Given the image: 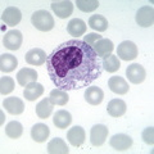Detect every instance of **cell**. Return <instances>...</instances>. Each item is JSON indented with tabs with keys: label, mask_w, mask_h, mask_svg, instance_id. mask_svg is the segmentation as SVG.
I'll return each mask as SVG.
<instances>
[{
	"label": "cell",
	"mask_w": 154,
	"mask_h": 154,
	"mask_svg": "<svg viewBox=\"0 0 154 154\" xmlns=\"http://www.w3.org/2000/svg\"><path fill=\"white\" fill-rule=\"evenodd\" d=\"M46 69L58 89L80 90L102 76L103 60L93 46L80 38H72L58 45L48 55Z\"/></svg>",
	"instance_id": "6da1fadb"
},
{
	"label": "cell",
	"mask_w": 154,
	"mask_h": 154,
	"mask_svg": "<svg viewBox=\"0 0 154 154\" xmlns=\"http://www.w3.org/2000/svg\"><path fill=\"white\" fill-rule=\"evenodd\" d=\"M31 22L32 26H35L38 31L42 32H48L54 27V18L49 12L44 11V9H40L33 13L31 17Z\"/></svg>",
	"instance_id": "7a4b0ae2"
},
{
	"label": "cell",
	"mask_w": 154,
	"mask_h": 154,
	"mask_svg": "<svg viewBox=\"0 0 154 154\" xmlns=\"http://www.w3.org/2000/svg\"><path fill=\"white\" fill-rule=\"evenodd\" d=\"M137 46L132 41L126 40L122 41L117 48V57L121 58L122 60H132L137 57Z\"/></svg>",
	"instance_id": "3957f363"
},
{
	"label": "cell",
	"mask_w": 154,
	"mask_h": 154,
	"mask_svg": "<svg viewBox=\"0 0 154 154\" xmlns=\"http://www.w3.org/2000/svg\"><path fill=\"white\" fill-rule=\"evenodd\" d=\"M23 42V36L22 32L18 30H11L5 33L3 38V44L9 50H18Z\"/></svg>",
	"instance_id": "277c9868"
},
{
	"label": "cell",
	"mask_w": 154,
	"mask_h": 154,
	"mask_svg": "<svg viewBox=\"0 0 154 154\" xmlns=\"http://www.w3.org/2000/svg\"><path fill=\"white\" fill-rule=\"evenodd\" d=\"M126 76L130 80V82H132L135 85L141 84L146 77V72L144 69V67L139 63H132L131 66L127 67L126 69Z\"/></svg>",
	"instance_id": "5b68a950"
},
{
	"label": "cell",
	"mask_w": 154,
	"mask_h": 154,
	"mask_svg": "<svg viewBox=\"0 0 154 154\" xmlns=\"http://www.w3.org/2000/svg\"><path fill=\"white\" fill-rule=\"evenodd\" d=\"M136 23L141 27H150L154 23V9L149 5L141 7L136 13Z\"/></svg>",
	"instance_id": "8992f818"
},
{
	"label": "cell",
	"mask_w": 154,
	"mask_h": 154,
	"mask_svg": "<svg viewBox=\"0 0 154 154\" xmlns=\"http://www.w3.org/2000/svg\"><path fill=\"white\" fill-rule=\"evenodd\" d=\"M108 137V128L104 125H95L90 131V141L94 146H100Z\"/></svg>",
	"instance_id": "52a82bcc"
},
{
	"label": "cell",
	"mask_w": 154,
	"mask_h": 154,
	"mask_svg": "<svg viewBox=\"0 0 154 154\" xmlns=\"http://www.w3.org/2000/svg\"><path fill=\"white\" fill-rule=\"evenodd\" d=\"M22 19V13L16 7H8L2 14V21L7 26H17Z\"/></svg>",
	"instance_id": "ba28073f"
},
{
	"label": "cell",
	"mask_w": 154,
	"mask_h": 154,
	"mask_svg": "<svg viewBox=\"0 0 154 154\" xmlns=\"http://www.w3.org/2000/svg\"><path fill=\"white\" fill-rule=\"evenodd\" d=\"M110 146L113 149L118 152H123V150H127L128 148H131L132 145V139L128 136V135H125V134H117L112 136V139L109 140Z\"/></svg>",
	"instance_id": "9c48e42d"
},
{
	"label": "cell",
	"mask_w": 154,
	"mask_h": 154,
	"mask_svg": "<svg viewBox=\"0 0 154 154\" xmlns=\"http://www.w3.org/2000/svg\"><path fill=\"white\" fill-rule=\"evenodd\" d=\"M51 9L53 12L57 14V17L64 19L69 17L72 12H73V3L68 2V0H63V2H53L51 3Z\"/></svg>",
	"instance_id": "30bf717a"
},
{
	"label": "cell",
	"mask_w": 154,
	"mask_h": 154,
	"mask_svg": "<svg viewBox=\"0 0 154 154\" xmlns=\"http://www.w3.org/2000/svg\"><path fill=\"white\" fill-rule=\"evenodd\" d=\"M67 139H68L71 145L81 146L85 143V139H86L85 130L81 126H73L72 128L68 130V132H67Z\"/></svg>",
	"instance_id": "8fae6325"
},
{
	"label": "cell",
	"mask_w": 154,
	"mask_h": 154,
	"mask_svg": "<svg viewBox=\"0 0 154 154\" xmlns=\"http://www.w3.org/2000/svg\"><path fill=\"white\" fill-rule=\"evenodd\" d=\"M113 49H114V45L113 42L108 40V38H102V40H99L96 44L94 45V50L96 51V54L100 59H107L108 57L112 55L113 53Z\"/></svg>",
	"instance_id": "7c38bea8"
},
{
	"label": "cell",
	"mask_w": 154,
	"mask_h": 154,
	"mask_svg": "<svg viewBox=\"0 0 154 154\" xmlns=\"http://www.w3.org/2000/svg\"><path fill=\"white\" fill-rule=\"evenodd\" d=\"M3 107L5 108L11 114H21L25 110V103L17 96H9L3 102Z\"/></svg>",
	"instance_id": "4fadbf2b"
},
{
	"label": "cell",
	"mask_w": 154,
	"mask_h": 154,
	"mask_svg": "<svg viewBox=\"0 0 154 154\" xmlns=\"http://www.w3.org/2000/svg\"><path fill=\"white\" fill-rule=\"evenodd\" d=\"M108 88L113 91V93L118 95H125L128 93V84L126 82V80L122 79L119 76H113L108 80Z\"/></svg>",
	"instance_id": "5bb4252c"
},
{
	"label": "cell",
	"mask_w": 154,
	"mask_h": 154,
	"mask_svg": "<svg viewBox=\"0 0 154 154\" xmlns=\"http://www.w3.org/2000/svg\"><path fill=\"white\" fill-rule=\"evenodd\" d=\"M25 59L28 64L31 66H42L46 62L48 57L45 54V51L42 49H38V48H35V49H31L30 51L26 54Z\"/></svg>",
	"instance_id": "9a60e30c"
},
{
	"label": "cell",
	"mask_w": 154,
	"mask_h": 154,
	"mask_svg": "<svg viewBox=\"0 0 154 154\" xmlns=\"http://www.w3.org/2000/svg\"><path fill=\"white\" fill-rule=\"evenodd\" d=\"M85 100L91 105H99L104 99L103 90L98 86H90L85 91Z\"/></svg>",
	"instance_id": "2e32d148"
},
{
	"label": "cell",
	"mask_w": 154,
	"mask_h": 154,
	"mask_svg": "<svg viewBox=\"0 0 154 154\" xmlns=\"http://www.w3.org/2000/svg\"><path fill=\"white\" fill-rule=\"evenodd\" d=\"M42 94H44V86L38 82L28 84L27 86H25V90H23V96L30 102H33L37 98H40Z\"/></svg>",
	"instance_id": "e0dca14e"
},
{
	"label": "cell",
	"mask_w": 154,
	"mask_h": 154,
	"mask_svg": "<svg viewBox=\"0 0 154 154\" xmlns=\"http://www.w3.org/2000/svg\"><path fill=\"white\" fill-rule=\"evenodd\" d=\"M37 72L33 68H22L17 73V81L21 86H27L31 82H36Z\"/></svg>",
	"instance_id": "ac0fdd59"
},
{
	"label": "cell",
	"mask_w": 154,
	"mask_h": 154,
	"mask_svg": "<svg viewBox=\"0 0 154 154\" xmlns=\"http://www.w3.org/2000/svg\"><path fill=\"white\" fill-rule=\"evenodd\" d=\"M67 31H68L71 36H75L76 38H79L86 32V23L80 18H73L67 25Z\"/></svg>",
	"instance_id": "d6986e66"
},
{
	"label": "cell",
	"mask_w": 154,
	"mask_h": 154,
	"mask_svg": "<svg viewBox=\"0 0 154 154\" xmlns=\"http://www.w3.org/2000/svg\"><path fill=\"white\" fill-rule=\"evenodd\" d=\"M49 134H50V130L44 123H36L35 126L31 128V137L36 143L46 141V139L49 137Z\"/></svg>",
	"instance_id": "ffe728a7"
},
{
	"label": "cell",
	"mask_w": 154,
	"mask_h": 154,
	"mask_svg": "<svg viewBox=\"0 0 154 154\" xmlns=\"http://www.w3.org/2000/svg\"><path fill=\"white\" fill-rule=\"evenodd\" d=\"M126 103L121 99H113L110 100L107 105V110H108V114L112 116V117H121L126 113Z\"/></svg>",
	"instance_id": "44dd1931"
},
{
	"label": "cell",
	"mask_w": 154,
	"mask_h": 154,
	"mask_svg": "<svg viewBox=\"0 0 154 154\" xmlns=\"http://www.w3.org/2000/svg\"><path fill=\"white\" fill-rule=\"evenodd\" d=\"M48 153H50V154H68L69 149L67 146V144L63 139L55 137V139H53V140H50L49 144H48Z\"/></svg>",
	"instance_id": "7402d4cb"
},
{
	"label": "cell",
	"mask_w": 154,
	"mask_h": 154,
	"mask_svg": "<svg viewBox=\"0 0 154 154\" xmlns=\"http://www.w3.org/2000/svg\"><path fill=\"white\" fill-rule=\"evenodd\" d=\"M72 122V116L69 112L64 109H60L54 114L53 117V123L57 126V128H67Z\"/></svg>",
	"instance_id": "603a6c76"
},
{
	"label": "cell",
	"mask_w": 154,
	"mask_h": 154,
	"mask_svg": "<svg viewBox=\"0 0 154 154\" xmlns=\"http://www.w3.org/2000/svg\"><path fill=\"white\" fill-rule=\"evenodd\" d=\"M18 66V60L17 58L12 55V54H2V58H0V69L2 72H5V73H9L16 69V67Z\"/></svg>",
	"instance_id": "cb8c5ba5"
},
{
	"label": "cell",
	"mask_w": 154,
	"mask_h": 154,
	"mask_svg": "<svg viewBox=\"0 0 154 154\" xmlns=\"http://www.w3.org/2000/svg\"><path fill=\"white\" fill-rule=\"evenodd\" d=\"M53 107H54V104L50 102L49 98L42 99L41 102L36 105V114H37V117L41 118V119L48 118L51 114V112H53Z\"/></svg>",
	"instance_id": "d4e9b609"
},
{
	"label": "cell",
	"mask_w": 154,
	"mask_h": 154,
	"mask_svg": "<svg viewBox=\"0 0 154 154\" xmlns=\"http://www.w3.org/2000/svg\"><path fill=\"white\" fill-rule=\"evenodd\" d=\"M49 99L54 105H66L69 100V96H68V94H67L66 90H62V89L57 88V89H53L50 91Z\"/></svg>",
	"instance_id": "484cf974"
},
{
	"label": "cell",
	"mask_w": 154,
	"mask_h": 154,
	"mask_svg": "<svg viewBox=\"0 0 154 154\" xmlns=\"http://www.w3.org/2000/svg\"><path fill=\"white\" fill-rule=\"evenodd\" d=\"M89 26L98 32H104L108 28V21L107 18L100 16V14H94L89 18Z\"/></svg>",
	"instance_id": "4316f807"
},
{
	"label": "cell",
	"mask_w": 154,
	"mask_h": 154,
	"mask_svg": "<svg viewBox=\"0 0 154 154\" xmlns=\"http://www.w3.org/2000/svg\"><path fill=\"white\" fill-rule=\"evenodd\" d=\"M5 132L11 139H18L22 136L23 126L18 121H12L5 126Z\"/></svg>",
	"instance_id": "83f0119b"
},
{
	"label": "cell",
	"mask_w": 154,
	"mask_h": 154,
	"mask_svg": "<svg viewBox=\"0 0 154 154\" xmlns=\"http://www.w3.org/2000/svg\"><path fill=\"white\" fill-rule=\"evenodd\" d=\"M121 67V63H119V59L117 55H110L107 59H103V69H105L109 73H114L117 72Z\"/></svg>",
	"instance_id": "f1b7e54d"
},
{
	"label": "cell",
	"mask_w": 154,
	"mask_h": 154,
	"mask_svg": "<svg viewBox=\"0 0 154 154\" xmlns=\"http://www.w3.org/2000/svg\"><path fill=\"white\" fill-rule=\"evenodd\" d=\"M76 5L80 11H82L85 13H90V12H94L95 9H98L99 2L98 0H77Z\"/></svg>",
	"instance_id": "f546056e"
},
{
	"label": "cell",
	"mask_w": 154,
	"mask_h": 154,
	"mask_svg": "<svg viewBox=\"0 0 154 154\" xmlns=\"http://www.w3.org/2000/svg\"><path fill=\"white\" fill-rule=\"evenodd\" d=\"M14 90V80L12 77L4 76L0 79V94L8 95Z\"/></svg>",
	"instance_id": "4dcf8cb0"
},
{
	"label": "cell",
	"mask_w": 154,
	"mask_h": 154,
	"mask_svg": "<svg viewBox=\"0 0 154 154\" xmlns=\"http://www.w3.org/2000/svg\"><path fill=\"white\" fill-rule=\"evenodd\" d=\"M141 137H143V140H144L145 144L153 146V144H154V128L153 127L145 128L143 131V134H141Z\"/></svg>",
	"instance_id": "1f68e13d"
},
{
	"label": "cell",
	"mask_w": 154,
	"mask_h": 154,
	"mask_svg": "<svg viewBox=\"0 0 154 154\" xmlns=\"http://www.w3.org/2000/svg\"><path fill=\"white\" fill-rule=\"evenodd\" d=\"M99 40H102V36L99 35V33H95V32H91V33H88L86 36H84V41L86 42L88 45H90V46H93L94 48V45L98 42Z\"/></svg>",
	"instance_id": "d6a6232c"
},
{
	"label": "cell",
	"mask_w": 154,
	"mask_h": 154,
	"mask_svg": "<svg viewBox=\"0 0 154 154\" xmlns=\"http://www.w3.org/2000/svg\"><path fill=\"white\" fill-rule=\"evenodd\" d=\"M2 125H4V113L2 112Z\"/></svg>",
	"instance_id": "836d02e7"
}]
</instances>
